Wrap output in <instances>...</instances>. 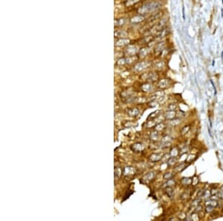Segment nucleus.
I'll list each match as a JSON object with an SVG mask.
<instances>
[{"mask_svg": "<svg viewBox=\"0 0 223 221\" xmlns=\"http://www.w3.org/2000/svg\"><path fill=\"white\" fill-rule=\"evenodd\" d=\"M176 163V157H171L168 161H167V164L170 166H172L175 164Z\"/></svg>", "mask_w": 223, "mask_h": 221, "instance_id": "nucleus-28", "label": "nucleus"}, {"mask_svg": "<svg viewBox=\"0 0 223 221\" xmlns=\"http://www.w3.org/2000/svg\"><path fill=\"white\" fill-rule=\"evenodd\" d=\"M150 66V63L147 61H141L138 63H136L134 66V70L137 72H142L145 69H147V68Z\"/></svg>", "mask_w": 223, "mask_h": 221, "instance_id": "nucleus-3", "label": "nucleus"}, {"mask_svg": "<svg viewBox=\"0 0 223 221\" xmlns=\"http://www.w3.org/2000/svg\"><path fill=\"white\" fill-rule=\"evenodd\" d=\"M150 52V48H148V47H144L141 49H139V52H138V57L140 58H143V57H145L147 55H149Z\"/></svg>", "mask_w": 223, "mask_h": 221, "instance_id": "nucleus-11", "label": "nucleus"}, {"mask_svg": "<svg viewBox=\"0 0 223 221\" xmlns=\"http://www.w3.org/2000/svg\"><path fill=\"white\" fill-rule=\"evenodd\" d=\"M155 176V174L154 172H149L148 174H147L145 176H144V177L142 178L141 182H143V183H146V184H147V183H149L150 182H151V181L154 179Z\"/></svg>", "mask_w": 223, "mask_h": 221, "instance_id": "nucleus-8", "label": "nucleus"}, {"mask_svg": "<svg viewBox=\"0 0 223 221\" xmlns=\"http://www.w3.org/2000/svg\"><path fill=\"white\" fill-rule=\"evenodd\" d=\"M143 77H144V79L148 81H155L158 78V75L156 72H147L144 75H143Z\"/></svg>", "mask_w": 223, "mask_h": 221, "instance_id": "nucleus-6", "label": "nucleus"}, {"mask_svg": "<svg viewBox=\"0 0 223 221\" xmlns=\"http://www.w3.org/2000/svg\"><path fill=\"white\" fill-rule=\"evenodd\" d=\"M222 3H223V0H222Z\"/></svg>", "mask_w": 223, "mask_h": 221, "instance_id": "nucleus-35", "label": "nucleus"}, {"mask_svg": "<svg viewBox=\"0 0 223 221\" xmlns=\"http://www.w3.org/2000/svg\"><path fill=\"white\" fill-rule=\"evenodd\" d=\"M164 127H165V125H164V124H162V123H160V124H156V126H155V130H156L157 131H161V130H162Z\"/></svg>", "mask_w": 223, "mask_h": 221, "instance_id": "nucleus-30", "label": "nucleus"}, {"mask_svg": "<svg viewBox=\"0 0 223 221\" xmlns=\"http://www.w3.org/2000/svg\"><path fill=\"white\" fill-rule=\"evenodd\" d=\"M140 111L138 108H130L127 110V114L131 117H136L139 115Z\"/></svg>", "mask_w": 223, "mask_h": 221, "instance_id": "nucleus-16", "label": "nucleus"}, {"mask_svg": "<svg viewBox=\"0 0 223 221\" xmlns=\"http://www.w3.org/2000/svg\"><path fill=\"white\" fill-rule=\"evenodd\" d=\"M179 150L176 147H175V148L171 149L170 153V155L172 157H176V156L179 154Z\"/></svg>", "mask_w": 223, "mask_h": 221, "instance_id": "nucleus-21", "label": "nucleus"}, {"mask_svg": "<svg viewBox=\"0 0 223 221\" xmlns=\"http://www.w3.org/2000/svg\"><path fill=\"white\" fill-rule=\"evenodd\" d=\"M122 173H123V171H121V169L120 167H116L115 170V177L116 178H119Z\"/></svg>", "mask_w": 223, "mask_h": 221, "instance_id": "nucleus-26", "label": "nucleus"}, {"mask_svg": "<svg viewBox=\"0 0 223 221\" xmlns=\"http://www.w3.org/2000/svg\"><path fill=\"white\" fill-rule=\"evenodd\" d=\"M165 193L169 197H172L173 195V190L172 188V187H167L165 188Z\"/></svg>", "mask_w": 223, "mask_h": 221, "instance_id": "nucleus-22", "label": "nucleus"}, {"mask_svg": "<svg viewBox=\"0 0 223 221\" xmlns=\"http://www.w3.org/2000/svg\"><path fill=\"white\" fill-rule=\"evenodd\" d=\"M182 182L184 185H190L191 183H192V179H190V178H184L182 180Z\"/></svg>", "mask_w": 223, "mask_h": 221, "instance_id": "nucleus-27", "label": "nucleus"}, {"mask_svg": "<svg viewBox=\"0 0 223 221\" xmlns=\"http://www.w3.org/2000/svg\"><path fill=\"white\" fill-rule=\"evenodd\" d=\"M144 20V16L141 14H137L135 15L130 19V22L133 24H138L141 23Z\"/></svg>", "mask_w": 223, "mask_h": 221, "instance_id": "nucleus-5", "label": "nucleus"}, {"mask_svg": "<svg viewBox=\"0 0 223 221\" xmlns=\"http://www.w3.org/2000/svg\"><path fill=\"white\" fill-rule=\"evenodd\" d=\"M139 2H141V0H126L124 2V4L126 7H133Z\"/></svg>", "mask_w": 223, "mask_h": 221, "instance_id": "nucleus-18", "label": "nucleus"}, {"mask_svg": "<svg viewBox=\"0 0 223 221\" xmlns=\"http://www.w3.org/2000/svg\"><path fill=\"white\" fill-rule=\"evenodd\" d=\"M158 137H159V134H158V133L157 130L152 131V132L151 133V134H150V139H151V140H152V141H156V140H158Z\"/></svg>", "mask_w": 223, "mask_h": 221, "instance_id": "nucleus-20", "label": "nucleus"}, {"mask_svg": "<svg viewBox=\"0 0 223 221\" xmlns=\"http://www.w3.org/2000/svg\"><path fill=\"white\" fill-rule=\"evenodd\" d=\"M130 40L129 39H126V38H118L116 40V42L115 43V45L116 47H126L128 45L130 44Z\"/></svg>", "mask_w": 223, "mask_h": 221, "instance_id": "nucleus-4", "label": "nucleus"}, {"mask_svg": "<svg viewBox=\"0 0 223 221\" xmlns=\"http://www.w3.org/2000/svg\"><path fill=\"white\" fill-rule=\"evenodd\" d=\"M163 156L162 154H153L150 156V160L152 162H158L159 160H161Z\"/></svg>", "mask_w": 223, "mask_h": 221, "instance_id": "nucleus-15", "label": "nucleus"}, {"mask_svg": "<svg viewBox=\"0 0 223 221\" xmlns=\"http://www.w3.org/2000/svg\"><path fill=\"white\" fill-rule=\"evenodd\" d=\"M176 115V112L174 110H170L169 112H167L164 115V117L167 120H172L174 119L175 116Z\"/></svg>", "mask_w": 223, "mask_h": 221, "instance_id": "nucleus-17", "label": "nucleus"}, {"mask_svg": "<svg viewBox=\"0 0 223 221\" xmlns=\"http://www.w3.org/2000/svg\"><path fill=\"white\" fill-rule=\"evenodd\" d=\"M153 86L150 83H144L141 85V89L145 92H150L153 90Z\"/></svg>", "mask_w": 223, "mask_h": 221, "instance_id": "nucleus-14", "label": "nucleus"}, {"mask_svg": "<svg viewBox=\"0 0 223 221\" xmlns=\"http://www.w3.org/2000/svg\"><path fill=\"white\" fill-rule=\"evenodd\" d=\"M138 52H139V49L136 45L130 44L125 47L124 53L126 54V55L127 57H132V56H135L137 53H138Z\"/></svg>", "mask_w": 223, "mask_h": 221, "instance_id": "nucleus-2", "label": "nucleus"}, {"mask_svg": "<svg viewBox=\"0 0 223 221\" xmlns=\"http://www.w3.org/2000/svg\"><path fill=\"white\" fill-rule=\"evenodd\" d=\"M126 22H127V20L125 17L116 18L115 20V25L116 28H121L126 24Z\"/></svg>", "mask_w": 223, "mask_h": 221, "instance_id": "nucleus-12", "label": "nucleus"}, {"mask_svg": "<svg viewBox=\"0 0 223 221\" xmlns=\"http://www.w3.org/2000/svg\"><path fill=\"white\" fill-rule=\"evenodd\" d=\"M115 36L117 39L118 38H126V37L128 36V33H127L126 31L119 28V29H116L115 31Z\"/></svg>", "mask_w": 223, "mask_h": 221, "instance_id": "nucleus-7", "label": "nucleus"}, {"mask_svg": "<svg viewBox=\"0 0 223 221\" xmlns=\"http://www.w3.org/2000/svg\"><path fill=\"white\" fill-rule=\"evenodd\" d=\"M164 66V63L163 61H159L155 63V67L157 69H162V68Z\"/></svg>", "mask_w": 223, "mask_h": 221, "instance_id": "nucleus-24", "label": "nucleus"}, {"mask_svg": "<svg viewBox=\"0 0 223 221\" xmlns=\"http://www.w3.org/2000/svg\"><path fill=\"white\" fill-rule=\"evenodd\" d=\"M184 168H185V164L184 163H182L179 165H178L177 167H175V171H176V172H181V171H183Z\"/></svg>", "mask_w": 223, "mask_h": 221, "instance_id": "nucleus-23", "label": "nucleus"}, {"mask_svg": "<svg viewBox=\"0 0 223 221\" xmlns=\"http://www.w3.org/2000/svg\"><path fill=\"white\" fill-rule=\"evenodd\" d=\"M171 139L170 138V136H164L162 140V147H167L168 145H170L171 143Z\"/></svg>", "mask_w": 223, "mask_h": 221, "instance_id": "nucleus-19", "label": "nucleus"}, {"mask_svg": "<svg viewBox=\"0 0 223 221\" xmlns=\"http://www.w3.org/2000/svg\"><path fill=\"white\" fill-rule=\"evenodd\" d=\"M122 171H123V174L126 177L132 176V175L135 174V168H133L132 167H126L122 170Z\"/></svg>", "mask_w": 223, "mask_h": 221, "instance_id": "nucleus-10", "label": "nucleus"}, {"mask_svg": "<svg viewBox=\"0 0 223 221\" xmlns=\"http://www.w3.org/2000/svg\"><path fill=\"white\" fill-rule=\"evenodd\" d=\"M173 177V174L171 172H168V173H165L164 175V179H172V177Z\"/></svg>", "mask_w": 223, "mask_h": 221, "instance_id": "nucleus-31", "label": "nucleus"}, {"mask_svg": "<svg viewBox=\"0 0 223 221\" xmlns=\"http://www.w3.org/2000/svg\"><path fill=\"white\" fill-rule=\"evenodd\" d=\"M170 80H168V79H162V80H161L160 81L158 82V87H159V88L162 89L167 88L170 86Z\"/></svg>", "mask_w": 223, "mask_h": 221, "instance_id": "nucleus-13", "label": "nucleus"}, {"mask_svg": "<svg viewBox=\"0 0 223 221\" xmlns=\"http://www.w3.org/2000/svg\"><path fill=\"white\" fill-rule=\"evenodd\" d=\"M161 4H159L156 1H150L146 2L144 5H141L138 9V14L141 15H146L147 13H152L157 10L158 8H160Z\"/></svg>", "mask_w": 223, "mask_h": 221, "instance_id": "nucleus-1", "label": "nucleus"}, {"mask_svg": "<svg viewBox=\"0 0 223 221\" xmlns=\"http://www.w3.org/2000/svg\"><path fill=\"white\" fill-rule=\"evenodd\" d=\"M131 149L134 152L139 153V152H141L142 150H144V144H141V143L137 142V143H135L132 145H131Z\"/></svg>", "mask_w": 223, "mask_h": 221, "instance_id": "nucleus-9", "label": "nucleus"}, {"mask_svg": "<svg viewBox=\"0 0 223 221\" xmlns=\"http://www.w3.org/2000/svg\"><path fill=\"white\" fill-rule=\"evenodd\" d=\"M179 123H180L179 118H175V119H172L170 121V124L172 126H177Z\"/></svg>", "mask_w": 223, "mask_h": 221, "instance_id": "nucleus-29", "label": "nucleus"}, {"mask_svg": "<svg viewBox=\"0 0 223 221\" xmlns=\"http://www.w3.org/2000/svg\"><path fill=\"white\" fill-rule=\"evenodd\" d=\"M175 184H176V182H175V181H174V180H172V179H168V181H167L166 183H164V187L165 186L166 188H167V187H172V186H174V185H175Z\"/></svg>", "mask_w": 223, "mask_h": 221, "instance_id": "nucleus-25", "label": "nucleus"}, {"mask_svg": "<svg viewBox=\"0 0 223 221\" xmlns=\"http://www.w3.org/2000/svg\"><path fill=\"white\" fill-rule=\"evenodd\" d=\"M221 11H222V16H223V9H222Z\"/></svg>", "mask_w": 223, "mask_h": 221, "instance_id": "nucleus-34", "label": "nucleus"}, {"mask_svg": "<svg viewBox=\"0 0 223 221\" xmlns=\"http://www.w3.org/2000/svg\"><path fill=\"white\" fill-rule=\"evenodd\" d=\"M182 11H183V13H183V19L184 20L185 19V16H184V7L182 8Z\"/></svg>", "mask_w": 223, "mask_h": 221, "instance_id": "nucleus-33", "label": "nucleus"}, {"mask_svg": "<svg viewBox=\"0 0 223 221\" xmlns=\"http://www.w3.org/2000/svg\"><path fill=\"white\" fill-rule=\"evenodd\" d=\"M156 105H158V101L157 100H153V101H152L151 103L150 104V106L151 107H155V106Z\"/></svg>", "mask_w": 223, "mask_h": 221, "instance_id": "nucleus-32", "label": "nucleus"}]
</instances>
